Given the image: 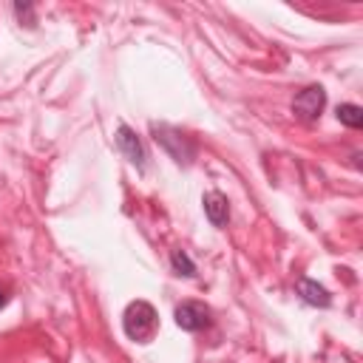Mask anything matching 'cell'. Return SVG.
<instances>
[{"label":"cell","mask_w":363,"mask_h":363,"mask_svg":"<svg viewBox=\"0 0 363 363\" xmlns=\"http://www.w3.org/2000/svg\"><path fill=\"white\" fill-rule=\"evenodd\" d=\"M338 119L346 125V128H360L363 125V108L355 105V102H343L338 108Z\"/></svg>","instance_id":"9"},{"label":"cell","mask_w":363,"mask_h":363,"mask_svg":"<svg viewBox=\"0 0 363 363\" xmlns=\"http://www.w3.org/2000/svg\"><path fill=\"white\" fill-rule=\"evenodd\" d=\"M117 145H119V150L125 153V159L131 162V165H136L139 170L145 167V148H142V139L136 136V131L133 128H128V125H119L117 128Z\"/></svg>","instance_id":"5"},{"label":"cell","mask_w":363,"mask_h":363,"mask_svg":"<svg viewBox=\"0 0 363 363\" xmlns=\"http://www.w3.org/2000/svg\"><path fill=\"white\" fill-rule=\"evenodd\" d=\"M205 216L210 219V225L213 227H225L227 225V219H230V205H227V196H222V194H205Z\"/></svg>","instance_id":"6"},{"label":"cell","mask_w":363,"mask_h":363,"mask_svg":"<svg viewBox=\"0 0 363 363\" xmlns=\"http://www.w3.org/2000/svg\"><path fill=\"white\" fill-rule=\"evenodd\" d=\"M6 301H9V292H6V290H4V287H0V307H4V304H6Z\"/></svg>","instance_id":"10"},{"label":"cell","mask_w":363,"mask_h":363,"mask_svg":"<svg viewBox=\"0 0 363 363\" xmlns=\"http://www.w3.org/2000/svg\"><path fill=\"white\" fill-rule=\"evenodd\" d=\"M150 133H153V139H156L176 162H185V165H188V162L194 159L196 145H194L185 133H179L176 128H167V125H156V122H153V125H150Z\"/></svg>","instance_id":"2"},{"label":"cell","mask_w":363,"mask_h":363,"mask_svg":"<svg viewBox=\"0 0 363 363\" xmlns=\"http://www.w3.org/2000/svg\"><path fill=\"white\" fill-rule=\"evenodd\" d=\"M176 326L179 329H185V332H202L208 323H210V309L199 301H185V304H179L176 312Z\"/></svg>","instance_id":"3"},{"label":"cell","mask_w":363,"mask_h":363,"mask_svg":"<svg viewBox=\"0 0 363 363\" xmlns=\"http://www.w3.org/2000/svg\"><path fill=\"white\" fill-rule=\"evenodd\" d=\"M323 105H326L323 88H321V85H312V88H304V91L292 100V114H295L298 119H304V122H312V119L321 117Z\"/></svg>","instance_id":"4"},{"label":"cell","mask_w":363,"mask_h":363,"mask_svg":"<svg viewBox=\"0 0 363 363\" xmlns=\"http://www.w3.org/2000/svg\"><path fill=\"white\" fill-rule=\"evenodd\" d=\"M295 290H298L301 301H307L309 307H329V301H332L329 292H326V287H321V284L312 281V278H298Z\"/></svg>","instance_id":"7"},{"label":"cell","mask_w":363,"mask_h":363,"mask_svg":"<svg viewBox=\"0 0 363 363\" xmlns=\"http://www.w3.org/2000/svg\"><path fill=\"white\" fill-rule=\"evenodd\" d=\"M170 264H173V273L176 275H185V278H194L196 275V264L191 261V256L185 250H173L170 253Z\"/></svg>","instance_id":"8"},{"label":"cell","mask_w":363,"mask_h":363,"mask_svg":"<svg viewBox=\"0 0 363 363\" xmlns=\"http://www.w3.org/2000/svg\"><path fill=\"white\" fill-rule=\"evenodd\" d=\"M122 326H125V335L136 343H150L156 329H159V318H156V309L148 304V301H133L128 309H125V318H122Z\"/></svg>","instance_id":"1"}]
</instances>
